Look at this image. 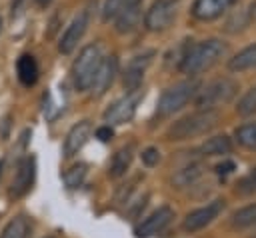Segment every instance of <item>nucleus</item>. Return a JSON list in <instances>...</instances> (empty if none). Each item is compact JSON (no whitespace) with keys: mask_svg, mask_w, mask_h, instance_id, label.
I'll return each mask as SVG.
<instances>
[{"mask_svg":"<svg viewBox=\"0 0 256 238\" xmlns=\"http://www.w3.org/2000/svg\"><path fill=\"white\" fill-rule=\"evenodd\" d=\"M224 54H226V44L218 38H208L190 44L180 58V70L184 74H200L204 70H210L214 64H218Z\"/></svg>","mask_w":256,"mask_h":238,"instance_id":"nucleus-1","label":"nucleus"},{"mask_svg":"<svg viewBox=\"0 0 256 238\" xmlns=\"http://www.w3.org/2000/svg\"><path fill=\"white\" fill-rule=\"evenodd\" d=\"M218 122V112L216 110H204L200 108L198 112H192L184 118H180L178 122H174L166 136L170 140H186V138H194L200 134H206L208 130H212Z\"/></svg>","mask_w":256,"mask_h":238,"instance_id":"nucleus-2","label":"nucleus"},{"mask_svg":"<svg viewBox=\"0 0 256 238\" xmlns=\"http://www.w3.org/2000/svg\"><path fill=\"white\" fill-rule=\"evenodd\" d=\"M102 62V52L96 44H88L80 50L78 58L72 64V80L78 90H90L92 82L96 78V72Z\"/></svg>","mask_w":256,"mask_h":238,"instance_id":"nucleus-3","label":"nucleus"},{"mask_svg":"<svg viewBox=\"0 0 256 238\" xmlns=\"http://www.w3.org/2000/svg\"><path fill=\"white\" fill-rule=\"evenodd\" d=\"M200 84L196 80H184V82H178L170 88H166L158 100V116H170L174 112H178L180 108H184L198 92Z\"/></svg>","mask_w":256,"mask_h":238,"instance_id":"nucleus-4","label":"nucleus"},{"mask_svg":"<svg viewBox=\"0 0 256 238\" xmlns=\"http://www.w3.org/2000/svg\"><path fill=\"white\" fill-rule=\"evenodd\" d=\"M238 92V84L230 78H218L196 92V104L204 110H214L222 104H228Z\"/></svg>","mask_w":256,"mask_h":238,"instance_id":"nucleus-5","label":"nucleus"},{"mask_svg":"<svg viewBox=\"0 0 256 238\" xmlns=\"http://www.w3.org/2000/svg\"><path fill=\"white\" fill-rule=\"evenodd\" d=\"M180 0H154L152 6L144 14V26L150 32H160L166 30L172 20L176 18Z\"/></svg>","mask_w":256,"mask_h":238,"instance_id":"nucleus-6","label":"nucleus"},{"mask_svg":"<svg viewBox=\"0 0 256 238\" xmlns=\"http://www.w3.org/2000/svg\"><path fill=\"white\" fill-rule=\"evenodd\" d=\"M142 96H144V92H142L140 88L130 90V94H126L124 98L116 100V102L104 112V120H106L110 126H112V124H126V122H130L132 116H134V112H136V108H138V102L142 100Z\"/></svg>","mask_w":256,"mask_h":238,"instance_id":"nucleus-7","label":"nucleus"},{"mask_svg":"<svg viewBox=\"0 0 256 238\" xmlns=\"http://www.w3.org/2000/svg\"><path fill=\"white\" fill-rule=\"evenodd\" d=\"M222 210H224V200H220V198H218V200H212V202H208L206 206H202V208H198V210H192V212L184 218L182 228H184L186 232H196V230L208 226L214 218H218Z\"/></svg>","mask_w":256,"mask_h":238,"instance_id":"nucleus-8","label":"nucleus"},{"mask_svg":"<svg viewBox=\"0 0 256 238\" xmlns=\"http://www.w3.org/2000/svg\"><path fill=\"white\" fill-rule=\"evenodd\" d=\"M34 176H36V160L34 156H26L18 162L16 166V174L12 178V188H10V194L14 198H20L24 196L32 184H34Z\"/></svg>","mask_w":256,"mask_h":238,"instance_id":"nucleus-9","label":"nucleus"},{"mask_svg":"<svg viewBox=\"0 0 256 238\" xmlns=\"http://www.w3.org/2000/svg\"><path fill=\"white\" fill-rule=\"evenodd\" d=\"M174 218V210L170 206H160L158 210H154L148 218H144V222L134 230L136 238H150L158 232H162Z\"/></svg>","mask_w":256,"mask_h":238,"instance_id":"nucleus-10","label":"nucleus"},{"mask_svg":"<svg viewBox=\"0 0 256 238\" xmlns=\"http://www.w3.org/2000/svg\"><path fill=\"white\" fill-rule=\"evenodd\" d=\"M86 26H88V12L82 10V12L70 22V26L64 30V34H62V38H60V42H58V50H60L62 54H70V52L78 46V42L82 40V36H84V32H86Z\"/></svg>","mask_w":256,"mask_h":238,"instance_id":"nucleus-11","label":"nucleus"},{"mask_svg":"<svg viewBox=\"0 0 256 238\" xmlns=\"http://www.w3.org/2000/svg\"><path fill=\"white\" fill-rule=\"evenodd\" d=\"M238 0H194L192 4V16L196 20L208 22L220 18L224 12H228Z\"/></svg>","mask_w":256,"mask_h":238,"instance_id":"nucleus-12","label":"nucleus"},{"mask_svg":"<svg viewBox=\"0 0 256 238\" xmlns=\"http://www.w3.org/2000/svg\"><path fill=\"white\" fill-rule=\"evenodd\" d=\"M152 56H154V52H144V54L134 56V58L128 62V66H126V70H124V86H126L128 90L140 88L142 78H144V72H146V68L150 66V62H152Z\"/></svg>","mask_w":256,"mask_h":238,"instance_id":"nucleus-13","label":"nucleus"},{"mask_svg":"<svg viewBox=\"0 0 256 238\" xmlns=\"http://www.w3.org/2000/svg\"><path fill=\"white\" fill-rule=\"evenodd\" d=\"M90 132H92V124L90 120H82L78 124H74L66 138H64V156L66 158H72L74 154H78V150L86 144V140L90 138Z\"/></svg>","mask_w":256,"mask_h":238,"instance_id":"nucleus-14","label":"nucleus"},{"mask_svg":"<svg viewBox=\"0 0 256 238\" xmlns=\"http://www.w3.org/2000/svg\"><path fill=\"white\" fill-rule=\"evenodd\" d=\"M116 72H118V60H116V56L102 58L100 68H98V72H96V78H94V82H92V92L98 94V96L104 94V92L112 86Z\"/></svg>","mask_w":256,"mask_h":238,"instance_id":"nucleus-15","label":"nucleus"},{"mask_svg":"<svg viewBox=\"0 0 256 238\" xmlns=\"http://www.w3.org/2000/svg\"><path fill=\"white\" fill-rule=\"evenodd\" d=\"M140 18H142V6H140V0H136L116 14V32L120 34L132 32L140 24Z\"/></svg>","mask_w":256,"mask_h":238,"instance_id":"nucleus-16","label":"nucleus"},{"mask_svg":"<svg viewBox=\"0 0 256 238\" xmlns=\"http://www.w3.org/2000/svg\"><path fill=\"white\" fill-rule=\"evenodd\" d=\"M16 74L24 86H34L38 82V74H40L36 58L32 54H22L16 62Z\"/></svg>","mask_w":256,"mask_h":238,"instance_id":"nucleus-17","label":"nucleus"},{"mask_svg":"<svg viewBox=\"0 0 256 238\" xmlns=\"http://www.w3.org/2000/svg\"><path fill=\"white\" fill-rule=\"evenodd\" d=\"M228 68L234 72H244V70L256 68V44H250L244 50H240L236 56H232L228 62Z\"/></svg>","mask_w":256,"mask_h":238,"instance_id":"nucleus-18","label":"nucleus"},{"mask_svg":"<svg viewBox=\"0 0 256 238\" xmlns=\"http://www.w3.org/2000/svg\"><path fill=\"white\" fill-rule=\"evenodd\" d=\"M200 152H202V156H222V154H228V152H232V140L226 134L212 136V138H208L200 146Z\"/></svg>","mask_w":256,"mask_h":238,"instance_id":"nucleus-19","label":"nucleus"},{"mask_svg":"<svg viewBox=\"0 0 256 238\" xmlns=\"http://www.w3.org/2000/svg\"><path fill=\"white\" fill-rule=\"evenodd\" d=\"M130 162H132V146L120 148V150L112 156V160H110V166H108L110 178H120V176L130 168Z\"/></svg>","mask_w":256,"mask_h":238,"instance_id":"nucleus-20","label":"nucleus"},{"mask_svg":"<svg viewBox=\"0 0 256 238\" xmlns=\"http://www.w3.org/2000/svg\"><path fill=\"white\" fill-rule=\"evenodd\" d=\"M28 236H30V222L26 216L12 218L0 234V238H28Z\"/></svg>","mask_w":256,"mask_h":238,"instance_id":"nucleus-21","label":"nucleus"},{"mask_svg":"<svg viewBox=\"0 0 256 238\" xmlns=\"http://www.w3.org/2000/svg\"><path fill=\"white\" fill-rule=\"evenodd\" d=\"M232 226L238 228V230H244V228H252L256 226V204H250V206H244L240 210H236L232 214Z\"/></svg>","mask_w":256,"mask_h":238,"instance_id":"nucleus-22","label":"nucleus"},{"mask_svg":"<svg viewBox=\"0 0 256 238\" xmlns=\"http://www.w3.org/2000/svg\"><path fill=\"white\" fill-rule=\"evenodd\" d=\"M236 140L240 146L248 150H256V122H248L236 128Z\"/></svg>","mask_w":256,"mask_h":238,"instance_id":"nucleus-23","label":"nucleus"},{"mask_svg":"<svg viewBox=\"0 0 256 238\" xmlns=\"http://www.w3.org/2000/svg\"><path fill=\"white\" fill-rule=\"evenodd\" d=\"M86 170H88V166H86L84 162H78V164H74L70 170H66V172H64V182H66V186H68V188H78V186L84 182V178H86Z\"/></svg>","mask_w":256,"mask_h":238,"instance_id":"nucleus-24","label":"nucleus"},{"mask_svg":"<svg viewBox=\"0 0 256 238\" xmlns=\"http://www.w3.org/2000/svg\"><path fill=\"white\" fill-rule=\"evenodd\" d=\"M200 174H202V166H200V164H190V166L178 170V174L174 176V180H176V184H180V186H188V184L196 182V180L200 178Z\"/></svg>","mask_w":256,"mask_h":238,"instance_id":"nucleus-25","label":"nucleus"},{"mask_svg":"<svg viewBox=\"0 0 256 238\" xmlns=\"http://www.w3.org/2000/svg\"><path fill=\"white\" fill-rule=\"evenodd\" d=\"M236 110H238V114H242V116H250V114L256 112V86H252V88L240 98Z\"/></svg>","mask_w":256,"mask_h":238,"instance_id":"nucleus-26","label":"nucleus"},{"mask_svg":"<svg viewBox=\"0 0 256 238\" xmlns=\"http://www.w3.org/2000/svg\"><path fill=\"white\" fill-rule=\"evenodd\" d=\"M252 6L250 8H242V10H238L236 14H234V18L232 20H228V30L230 32H238V30H242V28H246L248 26V22L252 20Z\"/></svg>","mask_w":256,"mask_h":238,"instance_id":"nucleus-27","label":"nucleus"},{"mask_svg":"<svg viewBox=\"0 0 256 238\" xmlns=\"http://www.w3.org/2000/svg\"><path fill=\"white\" fill-rule=\"evenodd\" d=\"M136 0H106L104 2V8H102V18L104 20H110V18H116V14L126 8L128 4H132Z\"/></svg>","mask_w":256,"mask_h":238,"instance_id":"nucleus-28","label":"nucleus"},{"mask_svg":"<svg viewBox=\"0 0 256 238\" xmlns=\"http://www.w3.org/2000/svg\"><path fill=\"white\" fill-rule=\"evenodd\" d=\"M158 160H160V152H158V148H146L144 152H142V162L146 164V166H154V164H158Z\"/></svg>","mask_w":256,"mask_h":238,"instance_id":"nucleus-29","label":"nucleus"},{"mask_svg":"<svg viewBox=\"0 0 256 238\" xmlns=\"http://www.w3.org/2000/svg\"><path fill=\"white\" fill-rule=\"evenodd\" d=\"M112 136H114V130L110 128V124H106V126H100V128L96 130V138H98L100 142H108Z\"/></svg>","mask_w":256,"mask_h":238,"instance_id":"nucleus-30","label":"nucleus"},{"mask_svg":"<svg viewBox=\"0 0 256 238\" xmlns=\"http://www.w3.org/2000/svg\"><path fill=\"white\" fill-rule=\"evenodd\" d=\"M216 170H218L220 174H228L230 170H234V162H230V160H228V162H222V164L216 166Z\"/></svg>","mask_w":256,"mask_h":238,"instance_id":"nucleus-31","label":"nucleus"},{"mask_svg":"<svg viewBox=\"0 0 256 238\" xmlns=\"http://www.w3.org/2000/svg\"><path fill=\"white\" fill-rule=\"evenodd\" d=\"M22 4H24V0H12V14H16Z\"/></svg>","mask_w":256,"mask_h":238,"instance_id":"nucleus-32","label":"nucleus"},{"mask_svg":"<svg viewBox=\"0 0 256 238\" xmlns=\"http://www.w3.org/2000/svg\"><path fill=\"white\" fill-rule=\"evenodd\" d=\"M36 2H38V4H40V6H48V4H50V2H52V0H36Z\"/></svg>","mask_w":256,"mask_h":238,"instance_id":"nucleus-33","label":"nucleus"},{"mask_svg":"<svg viewBox=\"0 0 256 238\" xmlns=\"http://www.w3.org/2000/svg\"><path fill=\"white\" fill-rule=\"evenodd\" d=\"M250 178H252V182H254V184H256V168H254V170H252V172H250Z\"/></svg>","mask_w":256,"mask_h":238,"instance_id":"nucleus-34","label":"nucleus"},{"mask_svg":"<svg viewBox=\"0 0 256 238\" xmlns=\"http://www.w3.org/2000/svg\"><path fill=\"white\" fill-rule=\"evenodd\" d=\"M0 174H2V160H0Z\"/></svg>","mask_w":256,"mask_h":238,"instance_id":"nucleus-35","label":"nucleus"},{"mask_svg":"<svg viewBox=\"0 0 256 238\" xmlns=\"http://www.w3.org/2000/svg\"><path fill=\"white\" fill-rule=\"evenodd\" d=\"M0 30H2V18H0Z\"/></svg>","mask_w":256,"mask_h":238,"instance_id":"nucleus-36","label":"nucleus"},{"mask_svg":"<svg viewBox=\"0 0 256 238\" xmlns=\"http://www.w3.org/2000/svg\"><path fill=\"white\" fill-rule=\"evenodd\" d=\"M46 238H52V236H46Z\"/></svg>","mask_w":256,"mask_h":238,"instance_id":"nucleus-37","label":"nucleus"}]
</instances>
